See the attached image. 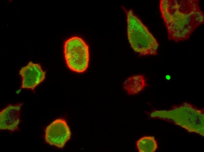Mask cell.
Masks as SVG:
<instances>
[{
	"label": "cell",
	"mask_w": 204,
	"mask_h": 152,
	"mask_svg": "<svg viewBox=\"0 0 204 152\" xmlns=\"http://www.w3.org/2000/svg\"><path fill=\"white\" fill-rule=\"evenodd\" d=\"M159 8L169 40L177 42L188 39L204 23L198 0H162Z\"/></svg>",
	"instance_id": "1"
},
{
	"label": "cell",
	"mask_w": 204,
	"mask_h": 152,
	"mask_svg": "<svg viewBox=\"0 0 204 152\" xmlns=\"http://www.w3.org/2000/svg\"><path fill=\"white\" fill-rule=\"evenodd\" d=\"M151 118L161 120L179 126L190 132L204 136V108L188 102L172 106L167 110L154 109L146 112Z\"/></svg>",
	"instance_id": "2"
},
{
	"label": "cell",
	"mask_w": 204,
	"mask_h": 152,
	"mask_svg": "<svg viewBox=\"0 0 204 152\" xmlns=\"http://www.w3.org/2000/svg\"><path fill=\"white\" fill-rule=\"evenodd\" d=\"M124 11L127 37L132 48L140 56L157 55L159 46L157 41L132 9Z\"/></svg>",
	"instance_id": "3"
},
{
	"label": "cell",
	"mask_w": 204,
	"mask_h": 152,
	"mask_svg": "<svg viewBox=\"0 0 204 152\" xmlns=\"http://www.w3.org/2000/svg\"><path fill=\"white\" fill-rule=\"evenodd\" d=\"M64 53L66 64L71 70L81 73L87 70L89 60V47L81 38L75 36L66 40Z\"/></svg>",
	"instance_id": "4"
},
{
	"label": "cell",
	"mask_w": 204,
	"mask_h": 152,
	"mask_svg": "<svg viewBox=\"0 0 204 152\" xmlns=\"http://www.w3.org/2000/svg\"><path fill=\"white\" fill-rule=\"evenodd\" d=\"M71 135L67 122L64 119L60 118L55 120L46 127L45 139L49 144L62 148L70 139Z\"/></svg>",
	"instance_id": "5"
},
{
	"label": "cell",
	"mask_w": 204,
	"mask_h": 152,
	"mask_svg": "<svg viewBox=\"0 0 204 152\" xmlns=\"http://www.w3.org/2000/svg\"><path fill=\"white\" fill-rule=\"evenodd\" d=\"M19 74L22 78L21 88L33 90L43 82L45 77V72L40 65L31 61L21 68Z\"/></svg>",
	"instance_id": "6"
},
{
	"label": "cell",
	"mask_w": 204,
	"mask_h": 152,
	"mask_svg": "<svg viewBox=\"0 0 204 152\" xmlns=\"http://www.w3.org/2000/svg\"><path fill=\"white\" fill-rule=\"evenodd\" d=\"M23 103L9 104L0 113V129L13 132L19 130L20 111Z\"/></svg>",
	"instance_id": "7"
},
{
	"label": "cell",
	"mask_w": 204,
	"mask_h": 152,
	"mask_svg": "<svg viewBox=\"0 0 204 152\" xmlns=\"http://www.w3.org/2000/svg\"><path fill=\"white\" fill-rule=\"evenodd\" d=\"M148 86L146 79L142 75H136L127 78L124 81L123 88L129 95H135Z\"/></svg>",
	"instance_id": "8"
},
{
	"label": "cell",
	"mask_w": 204,
	"mask_h": 152,
	"mask_svg": "<svg viewBox=\"0 0 204 152\" xmlns=\"http://www.w3.org/2000/svg\"><path fill=\"white\" fill-rule=\"evenodd\" d=\"M136 146L140 152H154L158 148L157 141L152 136L142 137L136 141Z\"/></svg>",
	"instance_id": "9"
}]
</instances>
